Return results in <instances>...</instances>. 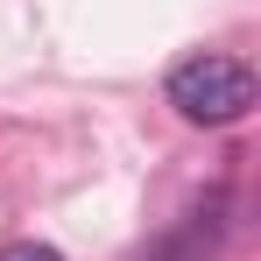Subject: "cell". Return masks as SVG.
Segmentation results:
<instances>
[{"instance_id": "1", "label": "cell", "mask_w": 261, "mask_h": 261, "mask_svg": "<svg viewBox=\"0 0 261 261\" xmlns=\"http://www.w3.org/2000/svg\"><path fill=\"white\" fill-rule=\"evenodd\" d=\"M254 71L240 57H191L170 71V106L191 120V127H233L254 113Z\"/></svg>"}, {"instance_id": "2", "label": "cell", "mask_w": 261, "mask_h": 261, "mask_svg": "<svg viewBox=\"0 0 261 261\" xmlns=\"http://www.w3.org/2000/svg\"><path fill=\"white\" fill-rule=\"evenodd\" d=\"M0 261H64V254H57L49 240H7V247H0Z\"/></svg>"}]
</instances>
